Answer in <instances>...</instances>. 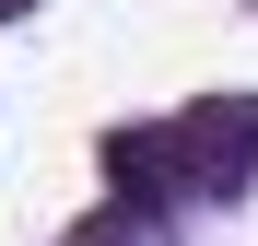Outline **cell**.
I'll return each instance as SVG.
<instances>
[{
    "label": "cell",
    "mask_w": 258,
    "mask_h": 246,
    "mask_svg": "<svg viewBox=\"0 0 258 246\" xmlns=\"http://www.w3.org/2000/svg\"><path fill=\"white\" fill-rule=\"evenodd\" d=\"M106 176H117V199H164V188H188L176 129H106Z\"/></svg>",
    "instance_id": "cell-2"
},
{
    "label": "cell",
    "mask_w": 258,
    "mask_h": 246,
    "mask_svg": "<svg viewBox=\"0 0 258 246\" xmlns=\"http://www.w3.org/2000/svg\"><path fill=\"white\" fill-rule=\"evenodd\" d=\"M176 164H188V188H246L258 176V94L188 106L176 117Z\"/></svg>",
    "instance_id": "cell-1"
},
{
    "label": "cell",
    "mask_w": 258,
    "mask_h": 246,
    "mask_svg": "<svg viewBox=\"0 0 258 246\" xmlns=\"http://www.w3.org/2000/svg\"><path fill=\"white\" fill-rule=\"evenodd\" d=\"M0 12H24V0H0Z\"/></svg>",
    "instance_id": "cell-3"
}]
</instances>
